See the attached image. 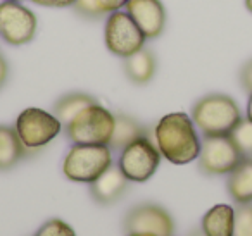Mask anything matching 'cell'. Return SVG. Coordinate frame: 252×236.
Instances as JSON below:
<instances>
[{"label":"cell","mask_w":252,"mask_h":236,"mask_svg":"<svg viewBox=\"0 0 252 236\" xmlns=\"http://www.w3.org/2000/svg\"><path fill=\"white\" fill-rule=\"evenodd\" d=\"M154 138L161 155L171 164L183 166L199 159L202 142L199 140L192 118L185 112L164 116L156 126Z\"/></svg>","instance_id":"6da1fadb"},{"label":"cell","mask_w":252,"mask_h":236,"mask_svg":"<svg viewBox=\"0 0 252 236\" xmlns=\"http://www.w3.org/2000/svg\"><path fill=\"white\" fill-rule=\"evenodd\" d=\"M192 121L204 136H226L242 121V112L231 97L209 93L193 105Z\"/></svg>","instance_id":"7a4b0ae2"},{"label":"cell","mask_w":252,"mask_h":236,"mask_svg":"<svg viewBox=\"0 0 252 236\" xmlns=\"http://www.w3.org/2000/svg\"><path fill=\"white\" fill-rule=\"evenodd\" d=\"M114 114L102 105L94 104L67 122L66 135L74 145H109L114 131Z\"/></svg>","instance_id":"3957f363"},{"label":"cell","mask_w":252,"mask_h":236,"mask_svg":"<svg viewBox=\"0 0 252 236\" xmlns=\"http://www.w3.org/2000/svg\"><path fill=\"white\" fill-rule=\"evenodd\" d=\"M112 166L109 145H73L63 164V173L67 179L76 183L95 181Z\"/></svg>","instance_id":"277c9868"},{"label":"cell","mask_w":252,"mask_h":236,"mask_svg":"<svg viewBox=\"0 0 252 236\" xmlns=\"http://www.w3.org/2000/svg\"><path fill=\"white\" fill-rule=\"evenodd\" d=\"M161 157L158 145L152 143V140H149L147 136H142L121 150L118 166L128 181L144 183L156 174Z\"/></svg>","instance_id":"5b68a950"},{"label":"cell","mask_w":252,"mask_h":236,"mask_svg":"<svg viewBox=\"0 0 252 236\" xmlns=\"http://www.w3.org/2000/svg\"><path fill=\"white\" fill-rule=\"evenodd\" d=\"M104 38L109 52L123 57V59L144 49V43L147 40L142 30L137 26V23L126 11L111 12V16L105 21Z\"/></svg>","instance_id":"8992f818"},{"label":"cell","mask_w":252,"mask_h":236,"mask_svg":"<svg viewBox=\"0 0 252 236\" xmlns=\"http://www.w3.org/2000/svg\"><path fill=\"white\" fill-rule=\"evenodd\" d=\"M14 128L26 148H42L59 135L63 122L56 114L30 107L18 116Z\"/></svg>","instance_id":"52a82bcc"},{"label":"cell","mask_w":252,"mask_h":236,"mask_svg":"<svg viewBox=\"0 0 252 236\" xmlns=\"http://www.w3.org/2000/svg\"><path fill=\"white\" fill-rule=\"evenodd\" d=\"M245 157L237 148L230 135L204 136L199 153V167L207 176L230 174Z\"/></svg>","instance_id":"ba28073f"},{"label":"cell","mask_w":252,"mask_h":236,"mask_svg":"<svg viewBox=\"0 0 252 236\" xmlns=\"http://www.w3.org/2000/svg\"><path fill=\"white\" fill-rule=\"evenodd\" d=\"M36 16L16 0L0 2V36L11 45H25L36 33Z\"/></svg>","instance_id":"9c48e42d"},{"label":"cell","mask_w":252,"mask_h":236,"mask_svg":"<svg viewBox=\"0 0 252 236\" xmlns=\"http://www.w3.org/2000/svg\"><path fill=\"white\" fill-rule=\"evenodd\" d=\"M125 231L126 235L151 233L154 236H173L175 222L166 208L154 204H142L128 212L125 219Z\"/></svg>","instance_id":"30bf717a"},{"label":"cell","mask_w":252,"mask_h":236,"mask_svg":"<svg viewBox=\"0 0 252 236\" xmlns=\"http://www.w3.org/2000/svg\"><path fill=\"white\" fill-rule=\"evenodd\" d=\"M126 12L131 16L145 38H158L166 25V11L161 0H128Z\"/></svg>","instance_id":"8fae6325"},{"label":"cell","mask_w":252,"mask_h":236,"mask_svg":"<svg viewBox=\"0 0 252 236\" xmlns=\"http://www.w3.org/2000/svg\"><path fill=\"white\" fill-rule=\"evenodd\" d=\"M128 177L123 174L119 166H111L105 173H102L95 181L90 183V193L100 205L114 204L126 191Z\"/></svg>","instance_id":"7c38bea8"},{"label":"cell","mask_w":252,"mask_h":236,"mask_svg":"<svg viewBox=\"0 0 252 236\" xmlns=\"http://www.w3.org/2000/svg\"><path fill=\"white\" fill-rule=\"evenodd\" d=\"M226 190L238 205L252 204V157H245L228 174Z\"/></svg>","instance_id":"4fadbf2b"},{"label":"cell","mask_w":252,"mask_h":236,"mask_svg":"<svg viewBox=\"0 0 252 236\" xmlns=\"http://www.w3.org/2000/svg\"><path fill=\"white\" fill-rule=\"evenodd\" d=\"M235 226V208L220 204L206 212L202 217V231L206 236H231Z\"/></svg>","instance_id":"5bb4252c"},{"label":"cell","mask_w":252,"mask_h":236,"mask_svg":"<svg viewBox=\"0 0 252 236\" xmlns=\"http://www.w3.org/2000/svg\"><path fill=\"white\" fill-rule=\"evenodd\" d=\"M26 152L28 148L23 145L16 128L0 126V171L12 169Z\"/></svg>","instance_id":"9a60e30c"},{"label":"cell","mask_w":252,"mask_h":236,"mask_svg":"<svg viewBox=\"0 0 252 236\" xmlns=\"http://www.w3.org/2000/svg\"><path fill=\"white\" fill-rule=\"evenodd\" d=\"M125 71H126V76L130 78L133 83L137 85L149 83L156 73V59L151 54V50L140 49L133 56L126 57Z\"/></svg>","instance_id":"2e32d148"},{"label":"cell","mask_w":252,"mask_h":236,"mask_svg":"<svg viewBox=\"0 0 252 236\" xmlns=\"http://www.w3.org/2000/svg\"><path fill=\"white\" fill-rule=\"evenodd\" d=\"M142 136H147V131L140 122L135 121L130 116H116L114 131H112L109 147L114 150H123L126 145H130L131 142L142 138Z\"/></svg>","instance_id":"e0dca14e"},{"label":"cell","mask_w":252,"mask_h":236,"mask_svg":"<svg viewBox=\"0 0 252 236\" xmlns=\"http://www.w3.org/2000/svg\"><path fill=\"white\" fill-rule=\"evenodd\" d=\"M97 104L94 97L87 93H69L64 95L63 98L57 100V104L54 105V114L59 118L61 122L67 124L69 121H73L83 109L90 107V105Z\"/></svg>","instance_id":"ac0fdd59"},{"label":"cell","mask_w":252,"mask_h":236,"mask_svg":"<svg viewBox=\"0 0 252 236\" xmlns=\"http://www.w3.org/2000/svg\"><path fill=\"white\" fill-rule=\"evenodd\" d=\"M230 136L237 145V148L242 152V155L252 157V121H249L247 118H242V121L230 133Z\"/></svg>","instance_id":"d6986e66"},{"label":"cell","mask_w":252,"mask_h":236,"mask_svg":"<svg viewBox=\"0 0 252 236\" xmlns=\"http://www.w3.org/2000/svg\"><path fill=\"white\" fill-rule=\"evenodd\" d=\"M231 236H252V204H242L235 208V226Z\"/></svg>","instance_id":"ffe728a7"},{"label":"cell","mask_w":252,"mask_h":236,"mask_svg":"<svg viewBox=\"0 0 252 236\" xmlns=\"http://www.w3.org/2000/svg\"><path fill=\"white\" fill-rule=\"evenodd\" d=\"M35 236H76V233L67 222L61 219H50L35 233Z\"/></svg>","instance_id":"44dd1931"},{"label":"cell","mask_w":252,"mask_h":236,"mask_svg":"<svg viewBox=\"0 0 252 236\" xmlns=\"http://www.w3.org/2000/svg\"><path fill=\"white\" fill-rule=\"evenodd\" d=\"M73 5L80 14L88 16V18H98V16L105 14L98 0H74Z\"/></svg>","instance_id":"7402d4cb"},{"label":"cell","mask_w":252,"mask_h":236,"mask_svg":"<svg viewBox=\"0 0 252 236\" xmlns=\"http://www.w3.org/2000/svg\"><path fill=\"white\" fill-rule=\"evenodd\" d=\"M240 83L247 93H252V59L242 67L240 71Z\"/></svg>","instance_id":"603a6c76"},{"label":"cell","mask_w":252,"mask_h":236,"mask_svg":"<svg viewBox=\"0 0 252 236\" xmlns=\"http://www.w3.org/2000/svg\"><path fill=\"white\" fill-rule=\"evenodd\" d=\"M105 12H114V11H121L126 4H128V0H98Z\"/></svg>","instance_id":"cb8c5ba5"},{"label":"cell","mask_w":252,"mask_h":236,"mask_svg":"<svg viewBox=\"0 0 252 236\" xmlns=\"http://www.w3.org/2000/svg\"><path fill=\"white\" fill-rule=\"evenodd\" d=\"M32 2L43 7H69L74 4V0H32Z\"/></svg>","instance_id":"d4e9b609"},{"label":"cell","mask_w":252,"mask_h":236,"mask_svg":"<svg viewBox=\"0 0 252 236\" xmlns=\"http://www.w3.org/2000/svg\"><path fill=\"white\" fill-rule=\"evenodd\" d=\"M5 80H7V62L0 56V87L5 83Z\"/></svg>","instance_id":"484cf974"},{"label":"cell","mask_w":252,"mask_h":236,"mask_svg":"<svg viewBox=\"0 0 252 236\" xmlns=\"http://www.w3.org/2000/svg\"><path fill=\"white\" fill-rule=\"evenodd\" d=\"M247 119L252 121V93H249V102H247Z\"/></svg>","instance_id":"4316f807"},{"label":"cell","mask_w":252,"mask_h":236,"mask_svg":"<svg viewBox=\"0 0 252 236\" xmlns=\"http://www.w3.org/2000/svg\"><path fill=\"white\" fill-rule=\"evenodd\" d=\"M128 236H154V235H151V233H131Z\"/></svg>","instance_id":"83f0119b"},{"label":"cell","mask_w":252,"mask_h":236,"mask_svg":"<svg viewBox=\"0 0 252 236\" xmlns=\"http://www.w3.org/2000/svg\"><path fill=\"white\" fill-rule=\"evenodd\" d=\"M245 7H247V11L252 14V0H245Z\"/></svg>","instance_id":"f1b7e54d"},{"label":"cell","mask_w":252,"mask_h":236,"mask_svg":"<svg viewBox=\"0 0 252 236\" xmlns=\"http://www.w3.org/2000/svg\"><path fill=\"white\" fill-rule=\"evenodd\" d=\"M192 236H206V235H204V231L200 229V231H193V233H192Z\"/></svg>","instance_id":"f546056e"},{"label":"cell","mask_w":252,"mask_h":236,"mask_svg":"<svg viewBox=\"0 0 252 236\" xmlns=\"http://www.w3.org/2000/svg\"><path fill=\"white\" fill-rule=\"evenodd\" d=\"M16 2H19V0H16Z\"/></svg>","instance_id":"4dcf8cb0"}]
</instances>
